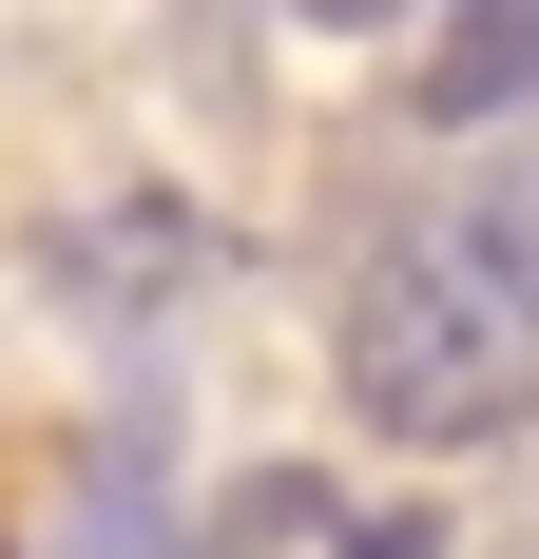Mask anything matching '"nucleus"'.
<instances>
[{"instance_id":"2","label":"nucleus","mask_w":539,"mask_h":559,"mask_svg":"<svg viewBox=\"0 0 539 559\" xmlns=\"http://www.w3.org/2000/svg\"><path fill=\"white\" fill-rule=\"evenodd\" d=\"M58 559H193V521H173V425H155V405L97 425L77 502H58Z\"/></svg>"},{"instance_id":"4","label":"nucleus","mask_w":539,"mask_h":559,"mask_svg":"<svg viewBox=\"0 0 539 559\" xmlns=\"http://www.w3.org/2000/svg\"><path fill=\"white\" fill-rule=\"evenodd\" d=\"M443 251H463V271H482L501 309L539 329V135H520V155L482 174V193H463V231H443Z\"/></svg>"},{"instance_id":"6","label":"nucleus","mask_w":539,"mask_h":559,"mask_svg":"<svg viewBox=\"0 0 539 559\" xmlns=\"http://www.w3.org/2000/svg\"><path fill=\"white\" fill-rule=\"evenodd\" d=\"M309 20H327V39H367V20H405V0H309Z\"/></svg>"},{"instance_id":"1","label":"nucleus","mask_w":539,"mask_h":559,"mask_svg":"<svg viewBox=\"0 0 539 559\" xmlns=\"http://www.w3.org/2000/svg\"><path fill=\"white\" fill-rule=\"evenodd\" d=\"M347 405H367L385 444H501L539 405V329L443 251V231H385L367 289H347Z\"/></svg>"},{"instance_id":"5","label":"nucleus","mask_w":539,"mask_h":559,"mask_svg":"<svg viewBox=\"0 0 539 559\" xmlns=\"http://www.w3.org/2000/svg\"><path fill=\"white\" fill-rule=\"evenodd\" d=\"M347 559H443V540H424V521H347Z\"/></svg>"},{"instance_id":"3","label":"nucleus","mask_w":539,"mask_h":559,"mask_svg":"<svg viewBox=\"0 0 539 559\" xmlns=\"http://www.w3.org/2000/svg\"><path fill=\"white\" fill-rule=\"evenodd\" d=\"M424 116H443V135L539 116V0H443V39H424Z\"/></svg>"}]
</instances>
